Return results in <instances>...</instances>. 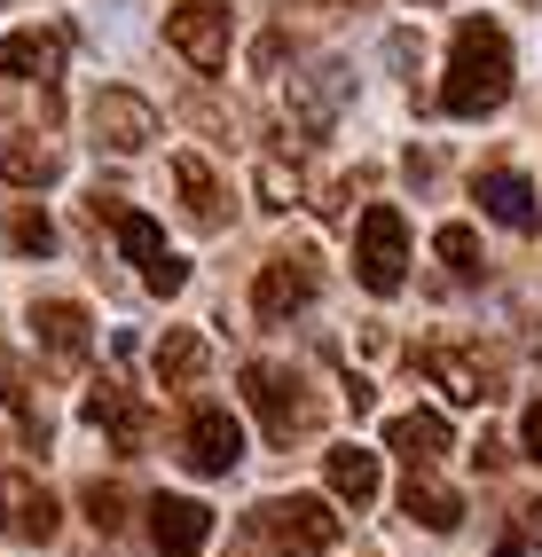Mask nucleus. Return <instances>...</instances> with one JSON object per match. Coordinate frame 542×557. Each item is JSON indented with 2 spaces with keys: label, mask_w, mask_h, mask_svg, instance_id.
<instances>
[{
  "label": "nucleus",
  "mask_w": 542,
  "mask_h": 557,
  "mask_svg": "<svg viewBox=\"0 0 542 557\" xmlns=\"http://www.w3.org/2000/svg\"><path fill=\"white\" fill-rule=\"evenodd\" d=\"M495 557H527V542H519V534H503V542H495Z\"/></svg>",
  "instance_id": "nucleus-34"
},
{
  "label": "nucleus",
  "mask_w": 542,
  "mask_h": 557,
  "mask_svg": "<svg viewBox=\"0 0 542 557\" xmlns=\"http://www.w3.org/2000/svg\"><path fill=\"white\" fill-rule=\"evenodd\" d=\"M512 102V40L495 16H464L448 40V79H441V110L448 119H488Z\"/></svg>",
  "instance_id": "nucleus-1"
},
{
  "label": "nucleus",
  "mask_w": 542,
  "mask_h": 557,
  "mask_svg": "<svg viewBox=\"0 0 542 557\" xmlns=\"http://www.w3.org/2000/svg\"><path fill=\"white\" fill-rule=\"evenodd\" d=\"M432 251L448 259V275H480V228L472 220H448V228L432 236Z\"/></svg>",
  "instance_id": "nucleus-26"
},
{
  "label": "nucleus",
  "mask_w": 542,
  "mask_h": 557,
  "mask_svg": "<svg viewBox=\"0 0 542 557\" xmlns=\"http://www.w3.org/2000/svg\"><path fill=\"white\" fill-rule=\"evenodd\" d=\"M322 479H331L338 503L361 510V503H378V479L385 471H378V448H331V456H322Z\"/></svg>",
  "instance_id": "nucleus-20"
},
{
  "label": "nucleus",
  "mask_w": 542,
  "mask_h": 557,
  "mask_svg": "<svg viewBox=\"0 0 542 557\" xmlns=\"http://www.w3.org/2000/svg\"><path fill=\"white\" fill-rule=\"evenodd\" d=\"M519 448L542 463V400H527V417H519Z\"/></svg>",
  "instance_id": "nucleus-31"
},
{
  "label": "nucleus",
  "mask_w": 542,
  "mask_h": 557,
  "mask_svg": "<svg viewBox=\"0 0 542 557\" xmlns=\"http://www.w3.org/2000/svg\"><path fill=\"white\" fill-rule=\"evenodd\" d=\"M56 527H63V503L40 487V479L0 463V534L9 542H56Z\"/></svg>",
  "instance_id": "nucleus-11"
},
{
  "label": "nucleus",
  "mask_w": 542,
  "mask_h": 557,
  "mask_svg": "<svg viewBox=\"0 0 542 557\" xmlns=\"http://www.w3.org/2000/svg\"><path fill=\"white\" fill-rule=\"evenodd\" d=\"M32 338L56 369H87V346H95V322L79 299H32Z\"/></svg>",
  "instance_id": "nucleus-12"
},
{
  "label": "nucleus",
  "mask_w": 542,
  "mask_h": 557,
  "mask_svg": "<svg viewBox=\"0 0 542 557\" xmlns=\"http://www.w3.org/2000/svg\"><path fill=\"white\" fill-rule=\"evenodd\" d=\"M385 63L402 71V79H417V63H424V40H417V32H385Z\"/></svg>",
  "instance_id": "nucleus-28"
},
{
  "label": "nucleus",
  "mask_w": 542,
  "mask_h": 557,
  "mask_svg": "<svg viewBox=\"0 0 542 557\" xmlns=\"http://www.w3.org/2000/svg\"><path fill=\"white\" fill-rule=\"evenodd\" d=\"M417 369H424V377L441 385L448 400H464V408H480V400H495V393H503V385H495V369H488L480 354H464V346H424V354H417Z\"/></svg>",
  "instance_id": "nucleus-16"
},
{
  "label": "nucleus",
  "mask_w": 542,
  "mask_h": 557,
  "mask_svg": "<svg viewBox=\"0 0 542 557\" xmlns=\"http://www.w3.org/2000/svg\"><path fill=\"white\" fill-rule=\"evenodd\" d=\"M346 102H354V63H346V55H322V63L292 71V119L307 126V141L331 134Z\"/></svg>",
  "instance_id": "nucleus-9"
},
{
  "label": "nucleus",
  "mask_w": 542,
  "mask_h": 557,
  "mask_svg": "<svg viewBox=\"0 0 542 557\" xmlns=\"http://www.w3.org/2000/svg\"><path fill=\"white\" fill-rule=\"evenodd\" d=\"M283 55H292V40H283V32H260V48H251V63H260V71H283Z\"/></svg>",
  "instance_id": "nucleus-30"
},
{
  "label": "nucleus",
  "mask_w": 542,
  "mask_h": 557,
  "mask_svg": "<svg viewBox=\"0 0 542 557\" xmlns=\"http://www.w3.org/2000/svg\"><path fill=\"white\" fill-rule=\"evenodd\" d=\"M150 361H158V385H205L212 346L197 338V330H165V338L150 346Z\"/></svg>",
  "instance_id": "nucleus-21"
},
{
  "label": "nucleus",
  "mask_w": 542,
  "mask_h": 557,
  "mask_svg": "<svg viewBox=\"0 0 542 557\" xmlns=\"http://www.w3.org/2000/svg\"><path fill=\"white\" fill-rule=\"evenodd\" d=\"M165 40H173L181 63H197V71H229L236 16L221 9V0H189V9H173V16H165Z\"/></svg>",
  "instance_id": "nucleus-10"
},
{
  "label": "nucleus",
  "mask_w": 542,
  "mask_h": 557,
  "mask_svg": "<svg viewBox=\"0 0 542 557\" xmlns=\"http://www.w3.org/2000/svg\"><path fill=\"white\" fill-rule=\"evenodd\" d=\"M338 549V510L322 495H268L236 527V557H331Z\"/></svg>",
  "instance_id": "nucleus-2"
},
{
  "label": "nucleus",
  "mask_w": 542,
  "mask_h": 557,
  "mask_svg": "<svg viewBox=\"0 0 542 557\" xmlns=\"http://www.w3.org/2000/svg\"><path fill=\"white\" fill-rule=\"evenodd\" d=\"M63 24H24L0 40V79H24V87H56V71H63Z\"/></svg>",
  "instance_id": "nucleus-13"
},
{
  "label": "nucleus",
  "mask_w": 542,
  "mask_h": 557,
  "mask_svg": "<svg viewBox=\"0 0 542 557\" xmlns=\"http://www.w3.org/2000/svg\"><path fill=\"white\" fill-rule=\"evenodd\" d=\"M402 510L417 518V527H432V534H456V518H464V495H456V487H441V479H424V471H409V487H402Z\"/></svg>",
  "instance_id": "nucleus-23"
},
{
  "label": "nucleus",
  "mask_w": 542,
  "mask_h": 557,
  "mask_svg": "<svg viewBox=\"0 0 542 557\" xmlns=\"http://www.w3.org/2000/svg\"><path fill=\"white\" fill-rule=\"evenodd\" d=\"M0 400H9L16 417H24V440H32V448H48V417L32 408V385H24V369H16V354H9V346H0Z\"/></svg>",
  "instance_id": "nucleus-25"
},
{
  "label": "nucleus",
  "mask_w": 542,
  "mask_h": 557,
  "mask_svg": "<svg viewBox=\"0 0 542 557\" xmlns=\"http://www.w3.org/2000/svg\"><path fill=\"white\" fill-rule=\"evenodd\" d=\"M181 463H189L197 479H229L244 463V424L221 400H197L189 417H181Z\"/></svg>",
  "instance_id": "nucleus-8"
},
{
  "label": "nucleus",
  "mask_w": 542,
  "mask_h": 557,
  "mask_svg": "<svg viewBox=\"0 0 542 557\" xmlns=\"http://www.w3.org/2000/svg\"><path fill=\"white\" fill-rule=\"evenodd\" d=\"M173 189H181V212H189L197 228H229V189H221V173H212L197 150L173 158Z\"/></svg>",
  "instance_id": "nucleus-19"
},
{
  "label": "nucleus",
  "mask_w": 542,
  "mask_h": 557,
  "mask_svg": "<svg viewBox=\"0 0 542 557\" xmlns=\"http://www.w3.org/2000/svg\"><path fill=\"white\" fill-rule=\"evenodd\" d=\"M417 9H448V0H417Z\"/></svg>",
  "instance_id": "nucleus-36"
},
{
  "label": "nucleus",
  "mask_w": 542,
  "mask_h": 557,
  "mask_svg": "<svg viewBox=\"0 0 542 557\" xmlns=\"http://www.w3.org/2000/svg\"><path fill=\"white\" fill-rule=\"evenodd\" d=\"M331 9H370V0H331Z\"/></svg>",
  "instance_id": "nucleus-35"
},
{
  "label": "nucleus",
  "mask_w": 542,
  "mask_h": 557,
  "mask_svg": "<svg viewBox=\"0 0 542 557\" xmlns=\"http://www.w3.org/2000/svg\"><path fill=\"white\" fill-rule=\"evenodd\" d=\"M0 236H9V251H16V259H48V251H56V220L24 197L9 220H0Z\"/></svg>",
  "instance_id": "nucleus-24"
},
{
  "label": "nucleus",
  "mask_w": 542,
  "mask_h": 557,
  "mask_svg": "<svg viewBox=\"0 0 542 557\" xmlns=\"http://www.w3.org/2000/svg\"><path fill=\"white\" fill-rule=\"evenodd\" d=\"M79 417L95 424V432H111L119 440V456H141L150 448V417L134 408V393L119 385V377H102V385H87V400H79Z\"/></svg>",
  "instance_id": "nucleus-15"
},
{
  "label": "nucleus",
  "mask_w": 542,
  "mask_h": 557,
  "mask_svg": "<svg viewBox=\"0 0 542 557\" xmlns=\"http://www.w3.org/2000/svg\"><path fill=\"white\" fill-rule=\"evenodd\" d=\"M244 400L260 408V424H268L275 448H292V440H307V432L322 424V400L307 393L299 369H283V361H251V369H244Z\"/></svg>",
  "instance_id": "nucleus-3"
},
{
  "label": "nucleus",
  "mask_w": 542,
  "mask_h": 557,
  "mask_svg": "<svg viewBox=\"0 0 542 557\" xmlns=\"http://www.w3.org/2000/svg\"><path fill=\"white\" fill-rule=\"evenodd\" d=\"M519 542H542V495L519 503Z\"/></svg>",
  "instance_id": "nucleus-33"
},
{
  "label": "nucleus",
  "mask_w": 542,
  "mask_h": 557,
  "mask_svg": "<svg viewBox=\"0 0 542 557\" xmlns=\"http://www.w3.org/2000/svg\"><path fill=\"white\" fill-rule=\"evenodd\" d=\"M346 408H354V417H370V408H378V385H370V377H346Z\"/></svg>",
  "instance_id": "nucleus-32"
},
{
  "label": "nucleus",
  "mask_w": 542,
  "mask_h": 557,
  "mask_svg": "<svg viewBox=\"0 0 542 557\" xmlns=\"http://www.w3.org/2000/svg\"><path fill=\"white\" fill-rule=\"evenodd\" d=\"M385 448L402 456L409 471H432V463L456 448V440H448V417H441V408H402V417L385 424Z\"/></svg>",
  "instance_id": "nucleus-18"
},
{
  "label": "nucleus",
  "mask_w": 542,
  "mask_h": 557,
  "mask_svg": "<svg viewBox=\"0 0 542 557\" xmlns=\"http://www.w3.org/2000/svg\"><path fill=\"white\" fill-rule=\"evenodd\" d=\"M111 228H119V251L134 259V275L158 290V299H173V290H189V259H181L173 244H165V228L150 212H134V205H119L111 212Z\"/></svg>",
  "instance_id": "nucleus-7"
},
{
  "label": "nucleus",
  "mask_w": 542,
  "mask_h": 557,
  "mask_svg": "<svg viewBox=\"0 0 542 557\" xmlns=\"http://www.w3.org/2000/svg\"><path fill=\"white\" fill-rule=\"evenodd\" d=\"M472 197H480V212L495 220V228H512V236H534V228H542V205H534V181H527L519 165H488Z\"/></svg>",
  "instance_id": "nucleus-14"
},
{
  "label": "nucleus",
  "mask_w": 542,
  "mask_h": 557,
  "mask_svg": "<svg viewBox=\"0 0 542 557\" xmlns=\"http://www.w3.org/2000/svg\"><path fill=\"white\" fill-rule=\"evenodd\" d=\"M79 503H87V518H95L102 534H119V527H126V495H119V487H102V479H87V495H79Z\"/></svg>",
  "instance_id": "nucleus-27"
},
{
  "label": "nucleus",
  "mask_w": 542,
  "mask_h": 557,
  "mask_svg": "<svg viewBox=\"0 0 542 557\" xmlns=\"http://www.w3.org/2000/svg\"><path fill=\"white\" fill-rule=\"evenodd\" d=\"M292 197H299V181H292V173H283V165L268 158V165H260V205H268V212H283Z\"/></svg>",
  "instance_id": "nucleus-29"
},
{
  "label": "nucleus",
  "mask_w": 542,
  "mask_h": 557,
  "mask_svg": "<svg viewBox=\"0 0 542 557\" xmlns=\"http://www.w3.org/2000/svg\"><path fill=\"white\" fill-rule=\"evenodd\" d=\"M87 134H95V150H111V158H141L158 141V102L134 95V87H95Z\"/></svg>",
  "instance_id": "nucleus-6"
},
{
  "label": "nucleus",
  "mask_w": 542,
  "mask_h": 557,
  "mask_svg": "<svg viewBox=\"0 0 542 557\" xmlns=\"http://www.w3.org/2000/svg\"><path fill=\"white\" fill-rule=\"evenodd\" d=\"M315 290H322V251L315 244H292V251H275L260 283H251V314L260 322H292L315 307Z\"/></svg>",
  "instance_id": "nucleus-5"
},
{
  "label": "nucleus",
  "mask_w": 542,
  "mask_h": 557,
  "mask_svg": "<svg viewBox=\"0 0 542 557\" xmlns=\"http://www.w3.org/2000/svg\"><path fill=\"white\" fill-rule=\"evenodd\" d=\"M150 542H158V557H197L212 542V510L197 495H158L150 503Z\"/></svg>",
  "instance_id": "nucleus-17"
},
{
  "label": "nucleus",
  "mask_w": 542,
  "mask_h": 557,
  "mask_svg": "<svg viewBox=\"0 0 542 557\" xmlns=\"http://www.w3.org/2000/svg\"><path fill=\"white\" fill-rule=\"evenodd\" d=\"M0 181H16V189H56L63 181V150H48V141H0Z\"/></svg>",
  "instance_id": "nucleus-22"
},
{
  "label": "nucleus",
  "mask_w": 542,
  "mask_h": 557,
  "mask_svg": "<svg viewBox=\"0 0 542 557\" xmlns=\"http://www.w3.org/2000/svg\"><path fill=\"white\" fill-rule=\"evenodd\" d=\"M354 275H361L370 299H393V290L409 283V220L393 205L361 212V228H354Z\"/></svg>",
  "instance_id": "nucleus-4"
}]
</instances>
